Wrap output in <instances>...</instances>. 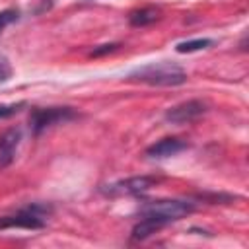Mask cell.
<instances>
[{
	"mask_svg": "<svg viewBox=\"0 0 249 249\" xmlns=\"http://www.w3.org/2000/svg\"><path fill=\"white\" fill-rule=\"evenodd\" d=\"M128 78L150 86H181L187 82L185 70L171 62H152L138 66L128 74Z\"/></svg>",
	"mask_w": 249,
	"mask_h": 249,
	"instance_id": "cell-1",
	"label": "cell"
},
{
	"mask_svg": "<svg viewBox=\"0 0 249 249\" xmlns=\"http://www.w3.org/2000/svg\"><path fill=\"white\" fill-rule=\"evenodd\" d=\"M195 202L181 200V198H161V200H150L140 206V218H152L160 222L161 226L177 222L191 212H195Z\"/></svg>",
	"mask_w": 249,
	"mask_h": 249,
	"instance_id": "cell-2",
	"label": "cell"
},
{
	"mask_svg": "<svg viewBox=\"0 0 249 249\" xmlns=\"http://www.w3.org/2000/svg\"><path fill=\"white\" fill-rule=\"evenodd\" d=\"M51 210L45 204H31L27 208H21L16 214L0 216V230L10 228H23V230H43L45 228V214Z\"/></svg>",
	"mask_w": 249,
	"mask_h": 249,
	"instance_id": "cell-3",
	"label": "cell"
},
{
	"mask_svg": "<svg viewBox=\"0 0 249 249\" xmlns=\"http://www.w3.org/2000/svg\"><path fill=\"white\" fill-rule=\"evenodd\" d=\"M78 113L72 107H37L29 115V126L33 134H41L45 128L76 119Z\"/></svg>",
	"mask_w": 249,
	"mask_h": 249,
	"instance_id": "cell-4",
	"label": "cell"
},
{
	"mask_svg": "<svg viewBox=\"0 0 249 249\" xmlns=\"http://www.w3.org/2000/svg\"><path fill=\"white\" fill-rule=\"evenodd\" d=\"M160 183V177H154V175H138V177H128V179H123V181H117L113 185H107V189H103L107 195H132V196H138V195H144L148 193L152 187H156Z\"/></svg>",
	"mask_w": 249,
	"mask_h": 249,
	"instance_id": "cell-5",
	"label": "cell"
},
{
	"mask_svg": "<svg viewBox=\"0 0 249 249\" xmlns=\"http://www.w3.org/2000/svg\"><path fill=\"white\" fill-rule=\"evenodd\" d=\"M206 111V103L200 99H189L183 103H177L165 111V121L171 124H185L195 119H198Z\"/></svg>",
	"mask_w": 249,
	"mask_h": 249,
	"instance_id": "cell-6",
	"label": "cell"
},
{
	"mask_svg": "<svg viewBox=\"0 0 249 249\" xmlns=\"http://www.w3.org/2000/svg\"><path fill=\"white\" fill-rule=\"evenodd\" d=\"M19 142H21V130L16 126H12L0 134V171L6 169L14 161Z\"/></svg>",
	"mask_w": 249,
	"mask_h": 249,
	"instance_id": "cell-7",
	"label": "cell"
},
{
	"mask_svg": "<svg viewBox=\"0 0 249 249\" xmlns=\"http://www.w3.org/2000/svg\"><path fill=\"white\" fill-rule=\"evenodd\" d=\"M189 144L181 138H175V136H169V138H161L158 142H154L152 146L146 148V156L150 158H169V156H175L183 150H187Z\"/></svg>",
	"mask_w": 249,
	"mask_h": 249,
	"instance_id": "cell-8",
	"label": "cell"
},
{
	"mask_svg": "<svg viewBox=\"0 0 249 249\" xmlns=\"http://www.w3.org/2000/svg\"><path fill=\"white\" fill-rule=\"evenodd\" d=\"M160 8L156 6H146V8H140V10H134L130 12L128 16V23L132 27H146V25H152L160 19Z\"/></svg>",
	"mask_w": 249,
	"mask_h": 249,
	"instance_id": "cell-9",
	"label": "cell"
},
{
	"mask_svg": "<svg viewBox=\"0 0 249 249\" xmlns=\"http://www.w3.org/2000/svg\"><path fill=\"white\" fill-rule=\"evenodd\" d=\"M160 228H163L160 222H156L152 218H140V222L132 228V239H146L148 235H152Z\"/></svg>",
	"mask_w": 249,
	"mask_h": 249,
	"instance_id": "cell-10",
	"label": "cell"
},
{
	"mask_svg": "<svg viewBox=\"0 0 249 249\" xmlns=\"http://www.w3.org/2000/svg\"><path fill=\"white\" fill-rule=\"evenodd\" d=\"M212 45V39H193V41H183L179 43L175 49L177 53H195V51H200V49H206Z\"/></svg>",
	"mask_w": 249,
	"mask_h": 249,
	"instance_id": "cell-11",
	"label": "cell"
},
{
	"mask_svg": "<svg viewBox=\"0 0 249 249\" xmlns=\"http://www.w3.org/2000/svg\"><path fill=\"white\" fill-rule=\"evenodd\" d=\"M18 16H19V12H18L16 8H8V10H2V12H0V33H2V29H4L6 25L14 23V21L18 19Z\"/></svg>",
	"mask_w": 249,
	"mask_h": 249,
	"instance_id": "cell-12",
	"label": "cell"
},
{
	"mask_svg": "<svg viewBox=\"0 0 249 249\" xmlns=\"http://www.w3.org/2000/svg\"><path fill=\"white\" fill-rule=\"evenodd\" d=\"M21 107H25L23 101H19V103H0V119H8V117L19 113Z\"/></svg>",
	"mask_w": 249,
	"mask_h": 249,
	"instance_id": "cell-13",
	"label": "cell"
},
{
	"mask_svg": "<svg viewBox=\"0 0 249 249\" xmlns=\"http://www.w3.org/2000/svg\"><path fill=\"white\" fill-rule=\"evenodd\" d=\"M117 43H109V45H101L99 49H93L91 51V56H101V54H107V53H113V51H117Z\"/></svg>",
	"mask_w": 249,
	"mask_h": 249,
	"instance_id": "cell-14",
	"label": "cell"
},
{
	"mask_svg": "<svg viewBox=\"0 0 249 249\" xmlns=\"http://www.w3.org/2000/svg\"><path fill=\"white\" fill-rule=\"evenodd\" d=\"M10 78V68L6 62H0V82H6Z\"/></svg>",
	"mask_w": 249,
	"mask_h": 249,
	"instance_id": "cell-15",
	"label": "cell"
}]
</instances>
